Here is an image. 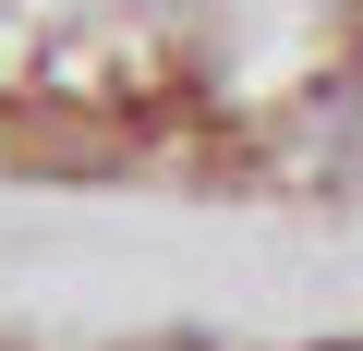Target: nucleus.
Wrapping results in <instances>:
<instances>
[{"instance_id": "obj_1", "label": "nucleus", "mask_w": 363, "mask_h": 351, "mask_svg": "<svg viewBox=\"0 0 363 351\" xmlns=\"http://www.w3.org/2000/svg\"><path fill=\"white\" fill-rule=\"evenodd\" d=\"M327 157H339V169H363V61L327 85Z\"/></svg>"}, {"instance_id": "obj_2", "label": "nucleus", "mask_w": 363, "mask_h": 351, "mask_svg": "<svg viewBox=\"0 0 363 351\" xmlns=\"http://www.w3.org/2000/svg\"><path fill=\"white\" fill-rule=\"evenodd\" d=\"M315 351H363V339H315Z\"/></svg>"}]
</instances>
